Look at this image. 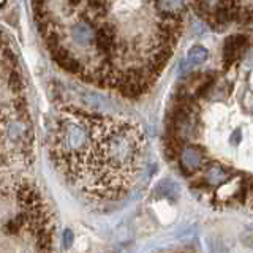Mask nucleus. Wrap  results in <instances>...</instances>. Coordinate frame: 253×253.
<instances>
[{"mask_svg": "<svg viewBox=\"0 0 253 253\" xmlns=\"http://www.w3.org/2000/svg\"><path fill=\"white\" fill-rule=\"evenodd\" d=\"M239 139H241V130H237L231 136V144H239Z\"/></svg>", "mask_w": 253, "mask_h": 253, "instance_id": "obj_9", "label": "nucleus"}, {"mask_svg": "<svg viewBox=\"0 0 253 253\" xmlns=\"http://www.w3.org/2000/svg\"><path fill=\"white\" fill-rule=\"evenodd\" d=\"M204 179H206V182H208V185L217 187L220 184H223V182L228 179V172L221 168L220 165H212V166H209L208 169H206Z\"/></svg>", "mask_w": 253, "mask_h": 253, "instance_id": "obj_6", "label": "nucleus"}, {"mask_svg": "<svg viewBox=\"0 0 253 253\" xmlns=\"http://www.w3.org/2000/svg\"><path fill=\"white\" fill-rule=\"evenodd\" d=\"M63 242H65L67 247H70L71 242H73V231H71V229H67V231L63 233Z\"/></svg>", "mask_w": 253, "mask_h": 253, "instance_id": "obj_8", "label": "nucleus"}, {"mask_svg": "<svg viewBox=\"0 0 253 253\" xmlns=\"http://www.w3.org/2000/svg\"><path fill=\"white\" fill-rule=\"evenodd\" d=\"M208 55H209V52H208L206 47H203L200 44L193 46L192 49L188 51L187 57L182 60L180 67H179V71H180V73H187V71H190L193 67L204 63L206 60H208Z\"/></svg>", "mask_w": 253, "mask_h": 253, "instance_id": "obj_5", "label": "nucleus"}, {"mask_svg": "<svg viewBox=\"0 0 253 253\" xmlns=\"http://www.w3.org/2000/svg\"><path fill=\"white\" fill-rule=\"evenodd\" d=\"M157 192L160 196H165V198H169V200H176L180 193V187L177 182L174 180H163L160 185H158Z\"/></svg>", "mask_w": 253, "mask_h": 253, "instance_id": "obj_7", "label": "nucleus"}, {"mask_svg": "<svg viewBox=\"0 0 253 253\" xmlns=\"http://www.w3.org/2000/svg\"><path fill=\"white\" fill-rule=\"evenodd\" d=\"M203 163V154L196 146H185L180 152V165L185 172H193L200 169Z\"/></svg>", "mask_w": 253, "mask_h": 253, "instance_id": "obj_4", "label": "nucleus"}, {"mask_svg": "<svg viewBox=\"0 0 253 253\" xmlns=\"http://www.w3.org/2000/svg\"><path fill=\"white\" fill-rule=\"evenodd\" d=\"M51 157L71 184L100 200L128 193L144 157V134L130 121L63 109L51 131Z\"/></svg>", "mask_w": 253, "mask_h": 253, "instance_id": "obj_1", "label": "nucleus"}, {"mask_svg": "<svg viewBox=\"0 0 253 253\" xmlns=\"http://www.w3.org/2000/svg\"><path fill=\"white\" fill-rule=\"evenodd\" d=\"M247 46V37L245 35H233L225 40L223 44V63L225 67L229 68L239 57V54L244 51V47Z\"/></svg>", "mask_w": 253, "mask_h": 253, "instance_id": "obj_2", "label": "nucleus"}, {"mask_svg": "<svg viewBox=\"0 0 253 253\" xmlns=\"http://www.w3.org/2000/svg\"><path fill=\"white\" fill-rule=\"evenodd\" d=\"M162 19H182L187 11L184 0H154Z\"/></svg>", "mask_w": 253, "mask_h": 253, "instance_id": "obj_3", "label": "nucleus"}]
</instances>
